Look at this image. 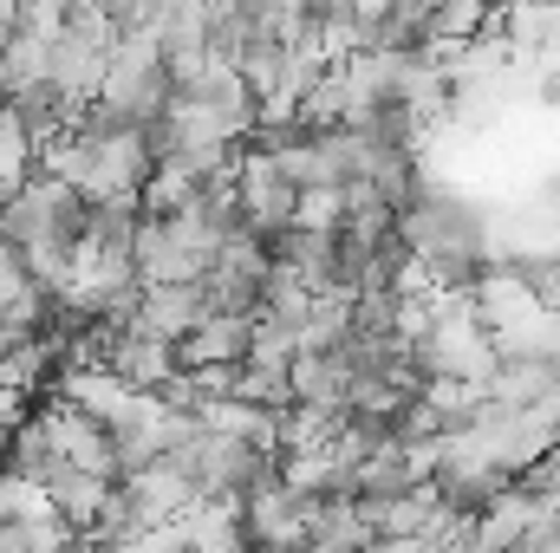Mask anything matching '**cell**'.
Returning a JSON list of instances; mask_svg holds the SVG:
<instances>
[{
    "label": "cell",
    "instance_id": "cell-1",
    "mask_svg": "<svg viewBox=\"0 0 560 553\" xmlns=\"http://www.w3.org/2000/svg\"><path fill=\"white\" fill-rule=\"evenodd\" d=\"M235 183H242V215H248V235L255 242H275L293 228V215H300V189L280 176V163L261 150V143H242V156H235Z\"/></svg>",
    "mask_w": 560,
    "mask_h": 553
},
{
    "label": "cell",
    "instance_id": "cell-2",
    "mask_svg": "<svg viewBox=\"0 0 560 553\" xmlns=\"http://www.w3.org/2000/svg\"><path fill=\"white\" fill-rule=\"evenodd\" d=\"M202 319H209L202 286H143V306H138V332L143 339H156V345H183Z\"/></svg>",
    "mask_w": 560,
    "mask_h": 553
},
{
    "label": "cell",
    "instance_id": "cell-3",
    "mask_svg": "<svg viewBox=\"0 0 560 553\" xmlns=\"http://www.w3.org/2000/svg\"><path fill=\"white\" fill-rule=\"evenodd\" d=\"M248 345H255V319H229V313H209L183 345H176V365L183 372H209V365H248Z\"/></svg>",
    "mask_w": 560,
    "mask_h": 553
}]
</instances>
